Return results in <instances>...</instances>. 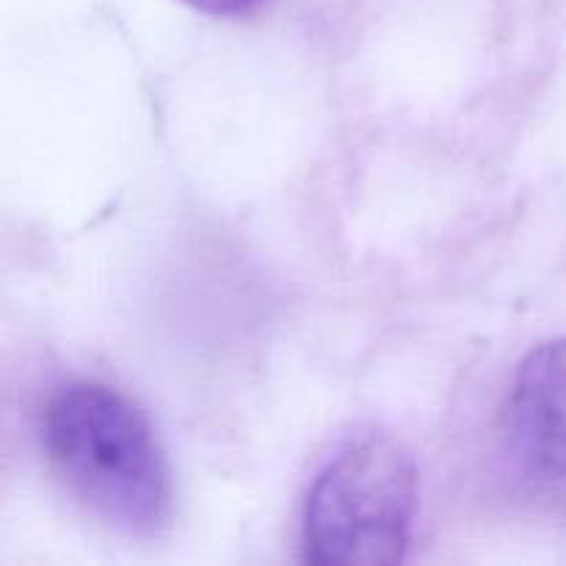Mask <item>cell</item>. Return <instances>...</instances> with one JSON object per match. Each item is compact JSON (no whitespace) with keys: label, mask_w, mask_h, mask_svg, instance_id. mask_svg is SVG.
<instances>
[{"label":"cell","mask_w":566,"mask_h":566,"mask_svg":"<svg viewBox=\"0 0 566 566\" xmlns=\"http://www.w3.org/2000/svg\"><path fill=\"white\" fill-rule=\"evenodd\" d=\"M42 446L66 490L130 536H158L175 512L166 453L147 415L99 381H70L50 396Z\"/></svg>","instance_id":"cell-1"},{"label":"cell","mask_w":566,"mask_h":566,"mask_svg":"<svg viewBox=\"0 0 566 566\" xmlns=\"http://www.w3.org/2000/svg\"><path fill=\"white\" fill-rule=\"evenodd\" d=\"M418 509V468L390 437L343 448L318 473L302 520L304 562L387 566L407 558Z\"/></svg>","instance_id":"cell-2"},{"label":"cell","mask_w":566,"mask_h":566,"mask_svg":"<svg viewBox=\"0 0 566 566\" xmlns=\"http://www.w3.org/2000/svg\"><path fill=\"white\" fill-rule=\"evenodd\" d=\"M514 451L534 473L566 475V335L523 359L509 396Z\"/></svg>","instance_id":"cell-3"},{"label":"cell","mask_w":566,"mask_h":566,"mask_svg":"<svg viewBox=\"0 0 566 566\" xmlns=\"http://www.w3.org/2000/svg\"><path fill=\"white\" fill-rule=\"evenodd\" d=\"M182 3L213 17H241L252 11L260 0H182Z\"/></svg>","instance_id":"cell-4"}]
</instances>
